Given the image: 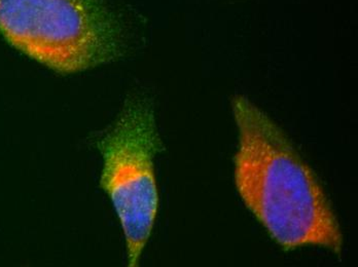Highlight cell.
I'll return each mask as SVG.
<instances>
[{"instance_id": "1", "label": "cell", "mask_w": 358, "mask_h": 267, "mask_svg": "<svg viewBox=\"0 0 358 267\" xmlns=\"http://www.w3.org/2000/svg\"><path fill=\"white\" fill-rule=\"evenodd\" d=\"M232 106L238 128L234 177L244 205L285 251L318 247L339 255L342 231L315 173L248 98L237 96Z\"/></svg>"}, {"instance_id": "2", "label": "cell", "mask_w": 358, "mask_h": 267, "mask_svg": "<svg viewBox=\"0 0 358 267\" xmlns=\"http://www.w3.org/2000/svg\"><path fill=\"white\" fill-rule=\"evenodd\" d=\"M0 33L60 75L109 64L126 52L123 23L106 0H0Z\"/></svg>"}, {"instance_id": "3", "label": "cell", "mask_w": 358, "mask_h": 267, "mask_svg": "<svg viewBox=\"0 0 358 267\" xmlns=\"http://www.w3.org/2000/svg\"><path fill=\"white\" fill-rule=\"evenodd\" d=\"M94 146L103 160L99 188L123 230L127 264L138 266L160 207L155 158L165 151L152 102L144 96L129 97Z\"/></svg>"}]
</instances>
